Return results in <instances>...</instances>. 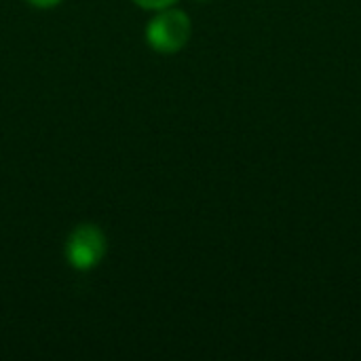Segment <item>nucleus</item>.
<instances>
[{
	"mask_svg": "<svg viewBox=\"0 0 361 361\" xmlns=\"http://www.w3.org/2000/svg\"><path fill=\"white\" fill-rule=\"evenodd\" d=\"M190 17L180 8H161L146 25V40L159 53H178L190 40Z\"/></svg>",
	"mask_w": 361,
	"mask_h": 361,
	"instance_id": "f257e3e1",
	"label": "nucleus"
},
{
	"mask_svg": "<svg viewBox=\"0 0 361 361\" xmlns=\"http://www.w3.org/2000/svg\"><path fill=\"white\" fill-rule=\"evenodd\" d=\"M106 256V235L95 224H78L66 243V258L78 271L97 267Z\"/></svg>",
	"mask_w": 361,
	"mask_h": 361,
	"instance_id": "f03ea898",
	"label": "nucleus"
},
{
	"mask_svg": "<svg viewBox=\"0 0 361 361\" xmlns=\"http://www.w3.org/2000/svg\"><path fill=\"white\" fill-rule=\"evenodd\" d=\"M133 2L140 4L142 8H148V11H161V8L176 4V0H133Z\"/></svg>",
	"mask_w": 361,
	"mask_h": 361,
	"instance_id": "7ed1b4c3",
	"label": "nucleus"
},
{
	"mask_svg": "<svg viewBox=\"0 0 361 361\" xmlns=\"http://www.w3.org/2000/svg\"><path fill=\"white\" fill-rule=\"evenodd\" d=\"M27 4H32V6H36V8H53V6H57L61 0H25Z\"/></svg>",
	"mask_w": 361,
	"mask_h": 361,
	"instance_id": "20e7f679",
	"label": "nucleus"
}]
</instances>
